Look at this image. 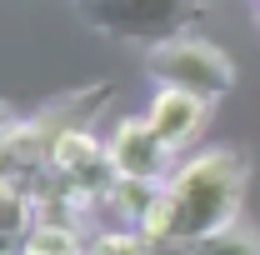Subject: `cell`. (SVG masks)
Returning <instances> with one entry per match:
<instances>
[{
  "instance_id": "5b68a950",
  "label": "cell",
  "mask_w": 260,
  "mask_h": 255,
  "mask_svg": "<svg viewBox=\"0 0 260 255\" xmlns=\"http://www.w3.org/2000/svg\"><path fill=\"white\" fill-rule=\"evenodd\" d=\"M145 120H150V130L165 140V150L180 155L185 145L200 140V130L210 120V100L190 95V90H175V85H155V95L145 105Z\"/></svg>"
},
{
  "instance_id": "4fadbf2b",
  "label": "cell",
  "mask_w": 260,
  "mask_h": 255,
  "mask_svg": "<svg viewBox=\"0 0 260 255\" xmlns=\"http://www.w3.org/2000/svg\"><path fill=\"white\" fill-rule=\"evenodd\" d=\"M255 5H260V0H255Z\"/></svg>"
},
{
  "instance_id": "30bf717a",
  "label": "cell",
  "mask_w": 260,
  "mask_h": 255,
  "mask_svg": "<svg viewBox=\"0 0 260 255\" xmlns=\"http://www.w3.org/2000/svg\"><path fill=\"white\" fill-rule=\"evenodd\" d=\"M85 255H150V240L140 230L110 225V230H100L95 240H85Z\"/></svg>"
},
{
  "instance_id": "8fae6325",
  "label": "cell",
  "mask_w": 260,
  "mask_h": 255,
  "mask_svg": "<svg viewBox=\"0 0 260 255\" xmlns=\"http://www.w3.org/2000/svg\"><path fill=\"white\" fill-rule=\"evenodd\" d=\"M20 120H25V115H20V110H15L10 100H0V155H5V145H10V135L20 130Z\"/></svg>"
},
{
  "instance_id": "ba28073f",
  "label": "cell",
  "mask_w": 260,
  "mask_h": 255,
  "mask_svg": "<svg viewBox=\"0 0 260 255\" xmlns=\"http://www.w3.org/2000/svg\"><path fill=\"white\" fill-rule=\"evenodd\" d=\"M100 155H105V140L90 125H65L55 135V145H50V175H75Z\"/></svg>"
},
{
  "instance_id": "277c9868",
  "label": "cell",
  "mask_w": 260,
  "mask_h": 255,
  "mask_svg": "<svg viewBox=\"0 0 260 255\" xmlns=\"http://www.w3.org/2000/svg\"><path fill=\"white\" fill-rule=\"evenodd\" d=\"M105 155L115 165V175H130V180H170V155L165 140L150 130L145 115H125L120 125L105 135Z\"/></svg>"
},
{
  "instance_id": "3957f363",
  "label": "cell",
  "mask_w": 260,
  "mask_h": 255,
  "mask_svg": "<svg viewBox=\"0 0 260 255\" xmlns=\"http://www.w3.org/2000/svg\"><path fill=\"white\" fill-rule=\"evenodd\" d=\"M145 70L155 85L190 90L210 105L235 90V60L215 40H200V35H170L160 45H145Z\"/></svg>"
},
{
  "instance_id": "7a4b0ae2",
  "label": "cell",
  "mask_w": 260,
  "mask_h": 255,
  "mask_svg": "<svg viewBox=\"0 0 260 255\" xmlns=\"http://www.w3.org/2000/svg\"><path fill=\"white\" fill-rule=\"evenodd\" d=\"M75 15L105 40H135V45H160L170 35H190L210 0H70Z\"/></svg>"
},
{
  "instance_id": "9c48e42d",
  "label": "cell",
  "mask_w": 260,
  "mask_h": 255,
  "mask_svg": "<svg viewBox=\"0 0 260 255\" xmlns=\"http://www.w3.org/2000/svg\"><path fill=\"white\" fill-rule=\"evenodd\" d=\"M20 255H85V235H80V225L65 220H35Z\"/></svg>"
},
{
  "instance_id": "7c38bea8",
  "label": "cell",
  "mask_w": 260,
  "mask_h": 255,
  "mask_svg": "<svg viewBox=\"0 0 260 255\" xmlns=\"http://www.w3.org/2000/svg\"><path fill=\"white\" fill-rule=\"evenodd\" d=\"M255 25H260V5H255Z\"/></svg>"
},
{
  "instance_id": "8992f818",
  "label": "cell",
  "mask_w": 260,
  "mask_h": 255,
  "mask_svg": "<svg viewBox=\"0 0 260 255\" xmlns=\"http://www.w3.org/2000/svg\"><path fill=\"white\" fill-rule=\"evenodd\" d=\"M35 225V190L15 175H0V255H20Z\"/></svg>"
},
{
  "instance_id": "6da1fadb",
  "label": "cell",
  "mask_w": 260,
  "mask_h": 255,
  "mask_svg": "<svg viewBox=\"0 0 260 255\" xmlns=\"http://www.w3.org/2000/svg\"><path fill=\"white\" fill-rule=\"evenodd\" d=\"M250 185V160L235 145H210L180 160L165 180L170 195V240H205L240 225V200Z\"/></svg>"
},
{
  "instance_id": "52a82bcc",
  "label": "cell",
  "mask_w": 260,
  "mask_h": 255,
  "mask_svg": "<svg viewBox=\"0 0 260 255\" xmlns=\"http://www.w3.org/2000/svg\"><path fill=\"white\" fill-rule=\"evenodd\" d=\"M160 185H165V180H130V175H115V185L105 190L100 210L120 225V230H140V220L150 215V205H155Z\"/></svg>"
}]
</instances>
